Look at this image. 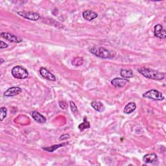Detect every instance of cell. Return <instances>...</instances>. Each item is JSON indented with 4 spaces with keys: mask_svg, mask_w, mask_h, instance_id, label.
<instances>
[{
    "mask_svg": "<svg viewBox=\"0 0 166 166\" xmlns=\"http://www.w3.org/2000/svg\"><path fill=\"white\" fill-rule=\"evenodd\" d=\"M138 71L141 75H142L145 78H150V79L161 81L165 78V74L164 73L160 72L159 71L153 69L147 68H140L138 69Z\"/></svg>",
    "mask_w": 166,
    "mask_h": 166,
    "instance_id": "1",
    "label": "cell"
},
{
    "mask_svg": "<svg viewBox=\"0 0 166 166\" xmlns=\"http://www.w3.org/2000/svg\"><path fill=\"white\" fill-rule=\"evenodd\" d=\"M91 53L95 56L101 59H110L112 57V55L109 50L100 46H94L90 49Z\"/></svg>",
    "mask_w": 166,
    "mask_h": 166,
    "instance_id": "2",
    "label": "cell"
},
{
    "mask_svg": "<svg viewBox=\"0 0 166 166\" xmlns=\"http://www.w3.org/2000/svg\"><path fill=\"white\" fill-rule=\"evenodd\" d=\"M11 74L14 78L18 79H25L29 76L27 70L20 66H14L11 70Z\"/></svg>",
    "mask_w": 166,
    "mask_h": 166,
    "instance_id": "3",
    "label": "cell"
},
{
    "mask_svg": "<svg viewBox=\"0 0 166 166\" xmlns=\"http://www.w3.org/2000/svg\"><path fill=\"white\" fill-rule=\"evenodd\" d=\"M143 97L154 101H162L165 98L164 95L160 92L156 90H151L147 91L146 93L143 94Z\"/></svg>",
    "mask_w": 166,
    "mask_h": 166,
    "instance_id": "4",
    "label": "cell"
},
{
    "mask_svg": "<svg viewBox=\"0 0 166 166\" xmlns=\"http://www.w3.org/2000/svg\"><path fill=\"white\" fill-rule=\"evenodd\" d=\"M18 14L21 16V17L32 20V21H37L40 18V15L35 12H26V11H20L18 12Z\"/></svg>",
    "mask_w": 166,
    "mask_h": 166,
    "instance_id": "5",
    "label": "cell"
},
{
    "mask_svg": "<svg viewBox=\"0 0 166 166\" xmlns=\"http://www.w3.org/2000/svg\"><path fill=\"white\" fill-rule=\"evenodd\" d=\"M0 35H1L2 38L12 43H20L22 42V39L20 37H18L17 36H16L9 33L2 32Z\"/></svg>",
    "mask_w": 166,
    "mask_h": 166,
    "instance_id": "6",
    "label": "cell"
},
{
    "mask_svg": "<svg viewBox=\"0 0 166 166\" xmlns=\"http://www.w3.org/2000/svg\"><path fill=\"white\" fill-rule=\"evenodd\" d=\"M39 72H40V74L41 75V76L43 78H44L45 79H47L50 81H56V77H55V76L46 68L42 67L40 68V70H39Z\"/></svg>",
    "mask_w": 166,
    "mask_h": 166,
    "instance_id": "7",
    "label": "cell"
},
{
    "mask_svg": "<svg viewBox=\"0 0 166 166\" xmlns=\"http://www.w3.org/2000/svg\"><path fill=\"white\" fill-rule=\"evenodd\" d=\"M154 35L160 39H165L166 38L165 30L161 24H157L154 27Z\"/></svg>",
    "mask_w": 166,
    "mask_h": 166,
    "instance_id": "8",
    "label": "cell"
},
{
    "mask_svg": "<svg viewBox=\"0 0 166 166\" xmlns=\"http://www.w3.org/2000/svg\"><path fill=\"white\" fill-rule=\"evenodd\" d=\"M129 81L124 78H115L111 81V84L112 86L116 87V88H123L125 86L129 83Z\"/></svg>",
    "mask_w": 166,
    "mask_h": 166,
    "instance_id": "9",
    "label": "cell"
},
{
    "mask_svg": "<svg viewBox=\"0 0 166 166\" xmlns=\"http://www.w3.org/2000/svg\"><path fill=\"white\" fill-rule=\"evenodd\" d=\"M21 91V88H20V87H11V88H8L4 92L3 95L5 97H13L20 93Z\"/></svg>",
    "mask_w": 166,
    "mask_h": 166,
    "instance_id": "10",
    "label": "cell"
},
{
    "mask_svg": "<svg viewBox=\"0 0 166 166\" xmlns=\"http://www.w3.org/2000/svg\"><path fill=\"white\" fill-rule=\"evenodd\" d=\"M83 17L87 21H92L98 17V14L91 10H86L83 12Z\"/></svg>",
    "mask_w": 166,
    "mask_h": 166,
    "instance_id": "11",
    "label": "cell"
},
{
    "mask_svg": "<svg viewBox=\"0 0 166 166\" xmlns=\"http://www.w3.org/2000/svg\"><path fill=\"white\" fill-rule=\"evenodd\" d=\"M143 161L146 164H153L158 161V156L154 153L147 154L144 156Z\"/></svg>",
    "mask_w": 166,
    "mask_h": 166,
    "instance_id": "12",
    "label": "cell"
},
{
    "mask_svg": "<svg viewBox=\"0 0 166 166\" xmlns=\"http://www.w3.org/2000/svg\"><path fill=\"white\" fill-rule=\"evenodd\" d=\"M31 116L33 119L39 123H45L46 122V118L38 111H33Z\"/></svg>",
    "mask_w": 166,
    "mask_h": 166,
    "instance_id": "13",
    "label": "cell"
},
{
    "mask_svg": "<svg viewBox=\"0 0 166 166\" xmlns=\"http://www.w3.org/2000/svg\"><path fill=\"white\" fill-rule=\"evenodd\" d=\"M92 107L99 112H102L105 110V107L101 102L98 101H93L91 102Z\"/></svg>",
    "mask_w": 166,
    "mask_h": 166,
    "instance_id": "14",
    "label": "cell"
},
{
    "mask_svg": "<svg viewBox=\"0 0 166 166\" xmlns=\"http://www.w3.org/2000/svg\"><path fill=\"white\" fill-rule=\"evenodd\" d=\"M136 109V105L135 102H129V103L125 107L123 112L125 114H130L135 111Z\"/></svg>",
    "mask_w": 166,
    "mask_h": 166,
    "instance_id": "15",
    "label": "cell"
},
{
    "mask_svg": "<svg viewBox=\"0 0 166 166\" xmlns=\"http://www.w3.org/2000/svg\"><path fill=\"white\" fill-rule=\"evenodd\" d=\"M69 145V143L68 142H64V143H62V144H58V145H52V146H50V147H43L42 149L44 150H45V151H47V152H54L55 151H56V150L60 147H64V146H66Z\"/></svg>",
    "mask_w": 166,
    "mask_h": 166,
    "instance_id": "16",
    "label": "cell"
},
{
    "mask_svg": "<svg viewBox=\"0 0 166 166\" xmlns=\"http://www.w3.org/2000/svg\"><path fill=\"white\" fill-rule=\"evenodd\" d=\"M120 75L123 78L127 79V78H132L134 75V74L131 69H121L120 71Z\"/></svg>",
    "mask_w": 166,
    "mask_h": 166,
    "instance_id": "17",
    "label": "cell"
},
{
    "mask_svg": "<svg viewBox=\"0 0 166 166\" xmlns=\"http://www.w3.org/2000/svg\"><path fill=\"white\" fill-rule=\"evenodd\" d=\"M78 128L79 129V130L81 131H83L86 129H89L90 128V123L89 121H87L86 120V117H84V121L83 123H81L79 125H78Z\"/></svg>",
    "mask_w": 166,
    "mask_h": 166,
    "instance_id": "18",
    "label": "cell"
},
{
    "mask_svg": "<svg viewBox=\"0 0 166 166\" xmlns=\"http://www.w3.org/2000/svg\"><path fill=\"white\" fill-rule=\"evenodd\" d=\"M83 59L81 57H75L72 60V64L75 66H79L83 64Z\"/></svg>",
    "mask_w": 166,
    "mask_h": 166,
    "instance_id": "19",
    "label": "cell"
},
{
    "mask_svg": "<svg viewBox=\"0 0 166 166\" xmlns=\"http://www.w3.org/2000/svg\"><path fill=\"white\" fill-rule=\"evenodd\" d=\"M7 114V109L5 107H2L0 109V120L2 121L6 117Z\"/></svg>",
    "mask_w": 166,
    "mask_h": 166,
    "instance_id": "20",
    "label": "cell"
},
{
    "mask_svg": "<svg viewBox=\"0 0 166 166\" xmlns=\"http://www.w3.org/2000/svg\"><path fill=\"white\" fill-rule=\"evenodd\" d=\"M69 105H70L71 109H72V112L74 114H75L78 112V108H77L76 105L75 104V102H73V101H70L69 102Z\"/></svg>",
    "mask_w": 166,
    "mask_h": 166,
    "instance_id": "21",
    "label": "cell"
},
{
    "mask_svg": "<svg viewBox=\"0 0 166 166\" xmlns=\"http://www.w3.org/2000/svg\"><path fill=\"white\" fill-rule=\"evenodd\" d=\"M59 105L60 107L63 110H66L68 108V104L64 101H60L59 102Z\"/></svg>",
    "mask_w": 166,
    "mask_h": 166,
    "instance_id": "22",
    "label": "cell"
},
{
    "mask_svg": "<svg viewBox=\"0 0 166 166\" xmlns=\"http://www.w3.org/2000/svg\"><path fill=\"white\" fill-rule=\"evenodd\" d=\"M8 47V44H6L5 42H3V41H0V48H1L2 50L3 49H5V48H7Z\"/></svg>",
    "mask_w": 166,
    "mask_h": 166,
    "instance_id": "23",
    "label": "cell"
},
{
    "mask_svg": "<svg viewBox=\"0 0 166 166\" xmlns=\"http://www.w3.org/2000/svg\"><path fill=\"white\" fill-rule=\"evenodd\" d=\"M70 138V136L69 135V134H63V135L60 136V138H59V140H66V139H68Z\"/></svg>",
    "mask_w": 166,
    "mask_h": 166,
    "instance_id": "24",
    "label": "cell"
},
{
    "mask_svg": "<svg viewBox=\"0 0 166 166\" xmlns=\"http://www.w3.org/2000/svg\"><path fill=\"white\" fill-rule=\"evenodd\" d=\"M0 60H1V64H2V63L4 62V60H3V59H2V58H1V59H0Z\"/></svg>",
    "mask_w": 166,
    "mask_h": 166,
    "instance_id": "25",
    "label": "cell"
}]
</instances>
